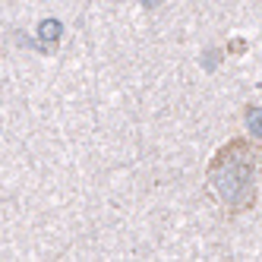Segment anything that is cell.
<instances>
[{
    "instance_id": "cell-1",
    "label": "cell",
    "mask_w": 262,
    "mask_h": 262,
    "mask_svg": "<svg viewBox=\"0 0 262 262\" xmlns=\"http://www.w3.org/2000/svg\"><path fill=\"white\" fill-rule=\"evenodd\" d=\"M253 171H256V152L243 139H234L231 145H224L215 155V161L209 167V183L215 186V193L221 196L224 205L250 209L256 202Z\"/></svg>"
},
{
    "instance_id": "cell-3",
    "label": "cell",
    "mask_w": 262,
    "mask_h": 262,
    "mask_svg": "<svg viewBox=\"0 0 262 262\" xmlns=\"http://www.w3.org/2000/svg\"><path fill=\"white\" fill-rule=\"evenodd\" d=\"M247 129L253 136H262V107H250L247 111Z\"/></svg>"
},
{
    "instance_id": "cell-5",
    "label": "cell",
    "mask_w": 262,
    "mask_h": 262,
    "mask_svg": "<svg viewBox=\"0 0 262 262\" xmlns=\"http://www.w3.org/2000/svg\"><path fill=\"white\" fill-rule=\"evenodd\" d=\"M161 4H164V0H142L145 10H155V7H161Z\"/></svg>"
},
{
    "instance_id": "cell-2",
    "label": "cell",
    "mask_w": 262,
    "mask_h": 262,
    "mask_svg": "<svg viewBox=\"0 0 262 262\" xmlns=\"http://www.w3.org/2000/svg\"><path fill=\"white\" fill-rule=\"evenodd\" d=\"M60 32H63V23H60V19H41V26H38L41 48H51L54 41L60 38Z\"/></svg>"
},
{
    "instance_id": "cell-4",
    "label": "cell",
    "mask_w": 262,
    "mask_h": 262,
    "mask_svg": "<svg viewBox=\"0 0 262 262\" xmlns=\"http://www.w3.org/2000/svg\"><path fill=\"white\" fill-rule=\"evenodd\" d=\"M218 67V51H209L205 54V70H215Z\"/></svg>"
}]
</instances>
